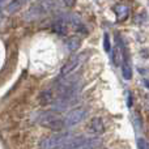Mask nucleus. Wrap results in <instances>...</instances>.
Listing matches in <instances>:
<instances>
[{"mask_svg":"<svg viewBox=\"0 0 149 149\" xmlns=\"http://www.w3.org/2000/svg\"><path fill=\"white\" fill-rule=\"evenodd\" d=\"M73 139V136L67 134L60 135H51V136H45L39 140V148L41 149H59L67 143H70Z\"/></svg>","mask_w":149,"mask_h":149,"instance_id":"f257e3e1","label":"nucleus"},{"mask_svg":"<svg viewBox=\"0 0 149 149\" xmlns=\"http://www.w3.org/2000/svg\"><path fill=\"white\" fill-rule=\"evenodd\" d=\"M38 123L42 127H46L49 130L59 131V130L65 127V119H63L62 115H59L56 113H45L38 119Z\"/></svg>","mask_w":149,"mask_h":149,"instance_id":"f03ea898","label":"nucleus"},{"mask_svg":"<svg viewBox=\"0 0 149 149\" xmlns=\"http://www.w3.org/2000/svg\"><path fill=\"white\" fill-rule=\"evenodd\" d=\"M88 52H81V54H76V55H72L67 62L64 63V65L62 67V71H60V76L62 77H65L68 74H71L73 71H76V68H79V65L81 64L82 62L85 60L86 58Z\"/></svg>","mask_w":149,"mask_h":149,"instance_id":"7ed1b4c3","label":"nucleus"},{"mask_svg":"<svg viewBox=\"0 0 149 149\" xmlns=\"http://www.w3.org/2000/svg\"><path fill=\"white\" fill-rule=\"evenodd\" d=\"M54 5H55L54 0H41L39 3L34 4L33 7L29 9L28 15H33V16H36V17H38V16H41V15H43V13H47L49 10H51L52 8H54Z\"/></svg>","mask_w":149,"mask_h":149,"instance_id":"20e7f679","label":"nucleus"},{"mask_svg":"<svg viewBox=\"0 0 149 149\" xmlns=\"http://www.w3.org/2000/svg\"><path fill=\"white\" fill-rule=\"evenodd\" d=\"M86 116V110L82 107H77L73 109L72 111L68 113V115L65 116V126L71 127V126H76L79 124L81 120H84Z\"/></svg>","mask_w":149,"mask_h":149,"instance_id":"39448f33","label":"nucleus"},{"mask_svg":"<svg viewBox=\"0 0 149 149\" xmlns=\"http://www.w3.org/2000/svg\"><path fill=\"white\" fill-rule=\"evenodd\" d=\"M86 131L89 132L90 135H101L105 132V124H103V120L101 118H93L92 120L88 123L86 126Z\"/></svg>","mask_w":149,"mask_h":149,"instance_id":"423d86ee","label":"nucleus"},{"mask_svg":"<svg viewBox=\"0 0 149 149\" xmlns=\"http://www.w3.org/2000/svg\"><path fill=\"white\" fill-rule=\"evenodd\" d=\"M113 62L115 65H122L124 62V51H123V47L119 43V39H118V43L115 45L114 51H113Z\"/></svg>","mask_w":149,"mask_h":149,"instance_id":"0eeeda50","label":"nucleus"},{"mask_svg":"<svg viewBox=\"0 0 149 149\" xmlns=\"http://www.w3.org/2000/svg\"><path fill=\"white\" fill-rule=\"evenodd\" d=\"M114 12L116 15V20L118 21H126L130 16V9L127 5L124 4H118L114 7Z\"/></svg>","mask_w":149,"mask_h":149,"instance_id":"6e6552de","label":"nucleus"},{"mask_svg":"<svg viewBox=\"0 0 149 149\" xmlns=\"http://www.w3.org/2000/svg\"><path fill=\"white\" fill-rule=\"evenodd\" d=\"M68 22H70L71 26H73L74 30L80 31V33H84V34H88V30L85 29L84 24L80 21V18L77 17L76 15H71L70 17H68Z\"/></svg>","mask_w":149,"mask_h":149,"instance_id":"1a4fd4ad","label":"nucleus"},{"mask_svg":"<svg viewBox=\"0 0 149 149\" xmlns=\"http://www.w3.org/2000/svg\"><path fill=\"white\" fill-rule=\"evenodd\" d=\"M65 46H67V49L70 50V51H76V50L81 46V38L77 36L68 37L67 41H65Z\"/></svg>","mask_w":149,"mask_h":149,"instance_id":"9d476101","label":"nucleus"},{"mask_svg":"<svg viewBox=\"0 0 149 149\" xmlns=\"http://www.w3.org/2000/svg\"><path fill=\"white\" fill-rule=\"evenodd\" d=\"M52 101H54V94H52L51 90H42L41 94H39V103L42 106H47L50 103H52Z\"/></svg>","mask_w":149,"mask_h":149,"instance_id":"9b49d317","label":"nucleus"},{"mask_svg":"<svg viewBox=\"0 0 149 149\" xmlns=\"http://www.w3.org/2000/svg\"><path fill=\"white\" fill-rule=\"evenodd\" d=\"M122 73H123V77L126 80H131L132 79V67H131V63H130L128 58H124V62L122 64Z\"/></svg>","mask_w":149,"mask_h":149,"instance_id":"f8f14e48","label":"nucleus"},{"mask_svg":"<svg viewBox=\"0 0 149 149\" xmlns=\"http://www.w3.org/2000/svg\"><path fill=\"white\" fill-rule=\"evenodd\" d=\"M52 29H54V31H56L58 34H60V36H65L68 31V24L65 22L64 20H59L54 24Z\"/></svg>","mask_w":149,"mask_h":149,"instance_id":"ddd939ff","label":"nucleus"},{"mask_svg":"<svg viewBox=\"0 0 149 149\" xmlns=\"http://www.w3.org/2000/svg\"><path fill=\"white\" fill-rule=\"evenodd\" d=\"M110 37L107 33H105V36H103V49H105V51H110Z\"/></svg>","mask_w":149,"mask_h":149,"instance_id":"4468645a","label":"nucleus"},{"mask_svg":"<svg viewBox=\"0 0 149 149\" xmlns=\"http://www.w3.org/2000/svg\"><path fill=\"white\" fill-rule=\"evenodd\" d=\"M137 148L139 149H149V143L145 139H137Z\"/></svg>","mask_w":149,"mask_h":149,"instance_id":"2eb2a0df","label":"nucleus"},{"mask_svg":"<svg viewBox=\"0 0 149 149\" xmlns=\"http://www.w3.org/2000/svg\"><path fill=\"white\" fill-rule=\"evenodd\" d=\"M63 3H64L67 7H72V5L74 4V0H62Z\"/></svg>","mask_w":149,"mask_h":149,"instance_id":"dca6fc26","label":"nucleus"},{"mask_svg":"<svg viewBox=\"0 0 149 149\" xmlns=\"http://www.w3.org/2000/svg\"><path fill=\"white\" fill-rule=\"evenodd\" d=\"M144 82H145V85H147V86L149 88V79H145V80H144Z\"/></svg>","mask_w":149,"mask_h":149,"instance_id":"f3484780","label":"nucleus"}]
</instances>
